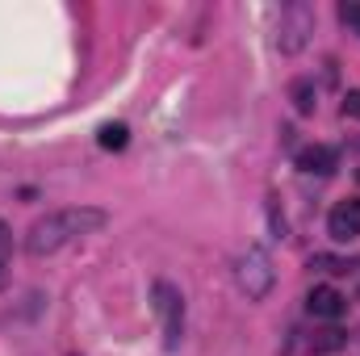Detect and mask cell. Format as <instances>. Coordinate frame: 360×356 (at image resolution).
<instances>
[{
    "label": "cell",
    "mask_w": 360,
    "mask_h": 356,
    "mask_svg": "<svg viewBox=\"0 0 360 356\" xmlns=\"http://www.w3.org/2000/svg\"><path fill=\"white\" fill-rule=\"evenodd\" d=\"M105 222H109V214H105V210H96V205H68V210H51L46 218H38V222L30 227V235H25V252H30V256H51V252L68 248L72 239L101 231Z\"/></svg>",
    "instance_id": "1"
},
{
    "label": "cell",
    "mask_w": 360,
    "mask_h": 356,
    "mask_svg": "<svg viewBox=\"0 0 360 356\" xmlns=\"http://www.w3.org/2000/svg\"><path fill=\"white\" fill-rule=\"evenodd\" d=\"M235 281H239V289H243L252 302H264L272 293V285H276L272 256L264 248H248V252L239 256V265H235Z\"/></svg>",
    "instance_id": "2"
},
{
    "label": "cell",
    "mask_w": 360,
    "mask_h": 356,
    "mask_svg": "<svg viewBox=\"0 0 360 356\" xmlns=\"http://www.w3.org/2000/svg\"><path fill=\"white\" fill-rule=\"evenodd\" d=\"M151 306H155V319H160L164 344L176 348L180 336H184V293H180L172 281H155V285H151Z\"/></svg>",
    "instance_id": "3"
},
{
    "label": "cell",
    "mask_w": 360,
    "mask_h": 356,
    "mask_svg": "<svg viewBox=\"0 0 360 356\" xmlns=\"http://www.w3.org/2000/svg\"><path fill=\"white\" fill-rule=\"evenodd\" d=\"M310 30H314V13H310L306 4H289V8L281 13V34H276V46H281L285 55H297V51L306 46Z\"/></svg>",
    "instance_id": "4"
},
{
    "label": "cell",
    "mask_w": 360,
    "mask_h": 356,
    "mask_svg": "<svg viewBox=\"0 0 360 356\" xmlns=\"http://www.w3.org/2000/svg\"><path fill=\"white\" fill-rule=\"evenodd\" d=\"M327 235L340 243L360 239V197H344L331 214H327Z\"/></svg>",
    "instance_id": "5"
},
{
    "label": "cell",
    "mask_w": 360,
    "mask_h": 356,
    "mask_svg": "<svg viewBox=\"0 0 360 356\" xmlns=\"http://www.w3.org/2000/svg\"><path fill=\"white\" fill-rule=\"evenodd\" d=\"M297 168H302L306 177H331V172L340 168V151L327 147V143H310V147L297 151Z\"/></svg>",
    "instance_id": "6"
},
{
    "label": "cell",
    "mask_w": 360,
    "mask_h": 356,
    "mask_svg": "<svg viewBox=\"0 0 360 356\" xmlns=\"http://www.w3.org/2000/svg\"><path fill=\"white\" fill-rule=\"evenodd\" d=\"M306 310H310L314 319H340V314L348 310V298H344L335 285H314V289L306 293Z\"/></svg>",
    "instance_id": "7"
},
{
    "label": "cell",
    "mask_w": 360,
    "mask_h": 356,
    "mask_svg": "<svg viewBox=\"0 0 360 356\" xmlns=\"http://www.w3.org/2000/svg\"><path fill=\"white\" fill-rule=\"evenodd\" d=\"M344 348V331L340 327H323L310 336V352H340Z\"/></svg>",
    "instance_id": "8"
},
{
    "label": "cell",
    "mask_w": 360,
    "mask_h": 356,
    "mask_svg": "<svg viewBox=\"0 0 360 356\" xmlns=\"http://www.w3.org/2000/svg\"><path fill=\"white\" fill-rule=\"evenodd\" d=\"M289 96H293V109H297V113H314V105H319V92H314L310 80H297V84L289 89Z\"/></svg>",
    "instance_id": "9"
},
{
    "label": "cell",
    "mask_w": 360,
    "mask_h": 356,
    "mask_svg": "<svg viewBox=\"0 0 360 356\" xmlns=\"http://www.w3.org/2000/svg\"><path fill=\"white\" fill-rule=\"evenodd\" d=\"M126 139H130V130H126L122 122H109V126H101V147H109V151H122V147H126Z\"/></svg>",
    "instance_id": "10"
},
{
    "label": "cell",
    "mask_w": 360,
    "mask_h": 356,
    "mask_svg": "<svg viewBox=\"0 0 360 356\" xmlns=\"http://www.w3.org/2000/svg\"><path fill=\"white\" fill-rule=\"evenodd\" d=\"M340 21H344V25H352V34H360V4H356V0L340 4Z\"/></svg>",
    "instance_id": "11"
},
{
    "label": "cell",
    "mask_w": 360,
    "mask_h": 356,
    "mask_svg": "<svg viewBox=\"0 0 360 356\" xmlns=\"http://www.w3.org/2000/svg\"><path fill=\"white\" fill-rule=\"evenodd\" d=\"M310 268H323V272H348V260H335V256H314L310 260Z\"/></svg>",
    "instance_id": "12"
},
{
    "label": "cell",
    "mask_w": 360,
    "mask_h": 356,
    "mask_svg": "<svg viewBox=\"0 0 360 356\" xmlns=\"http://www.w3.org/2000/svg\"><path fill=\"white\" fill-rule=\"evenodd\" d=\"M344 117H360V89H352L344 96Z\"/></svg>",
    "instance_id": "13"
},
{
    "label": "cell",
    "mask_w": 360,
    "mask_h": 356,
    "mask_svg": "<svg viewBox=\"0 0 360 356\" xmlns=\"http://www.w3.org/2000/svg\"><path fill=\"white\" fill-rule=\"evenodd\" d=\"M8 252H13V235H8V227L0 222V265L8 260Z\"/></svg>",
    "instance_id": "14"
},
{
    "label": "cell",
    "mask_w": 360,
    "mask_h": 356,
    "mask_svg": "<svg viewBox=\"0 0 360 356\" xmlns=\"http://www.w3.org/2000/svg\"><path fill=\"white\" fill-rule=\"evenodd\" d=\"M0 268H4V265H0ZM0 285H4V272H0Z\"/></svg>",
    "instance_id": "15"
}]
</instances>
